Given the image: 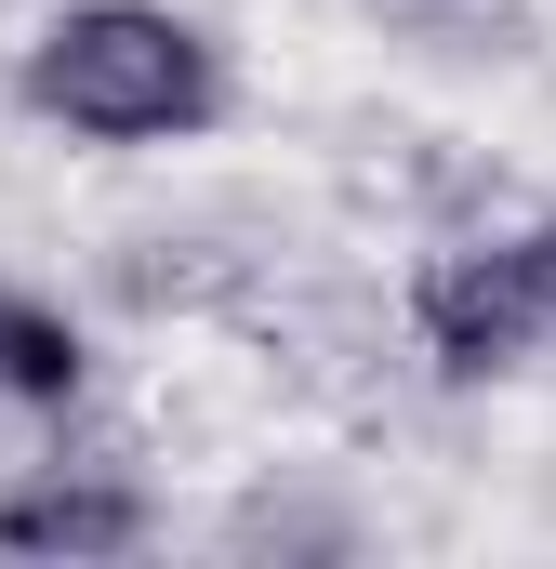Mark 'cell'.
Listing matches in <instances>:
<instances>
[{"instance_id":"7a4b0ae2","label":"cell","mask_w":556,"mask_h":569,"mask_svg":"<svg viewBox=\"0 0 556 569\" xmlns=\"http://www.w3.org/2000/svg\"><path fill=\"white\" fill-rule=\"evenodd\" d=\"M411 318H424V358H437L450 385H490V371L556 358V226L437 252V266L411 279Z\"/></svg>"},{"instance_id":"3957f363","label":"cell","mask_w":556,"mask_h":569,"mask_svg":"<svg viewBox=\"0 0 556 569\" xmlns=\"http://www.w3.org/2000/svg\"><path fill=\"white\" fill-rule=\"evenodd\" d=\"M146 543V490L120 477H13L0 490V557H133Z\"/></svg>"},{"instance_id":"6da1fadb","label":"cell","mask_w":556,"mask_h":569,"mask_svg":"<svg viewBox=\"0 0 556 569\" xmlns=\"http://www.w3.org/2000/svg\"><path fill=\"white\" fill-rule=\"evenodd\" d=\"M13 93H27V120H53L80 146H172L226 120V53L159 0H67L27 40Z\"/></svg>"},{"instance_id":"277c9868","label":"cell","mask_w":556,"mask_h":569,"mask_svg":"<svg viewBox=\"0 0 556 569\" xmlns=\"http://www.w3.org/2000/svg\"><path fill=\"white\" fill-rule=\"evenodd\" d=\"M80 371H93L80 318H67V305H40V291H0V411H67V398H80Z\"/></svg>"}]
</instances>
